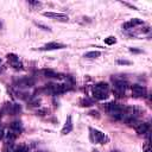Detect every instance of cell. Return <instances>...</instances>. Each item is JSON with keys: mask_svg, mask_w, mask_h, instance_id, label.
Wrapping results in <instances>:
<instances>
[{"mask_svg": "<svg viewBox=\"0 0 152 152\" xmlns=\"http://www.w3.org/2000/svg\"><path fill=\"white\" fill-rule=\"evenodd\" d=\"M108 90H109V87L106 82H99L91 88L93 96L96 100H106L108 97Z\"/></svg>", "mask_w": 152, "mask_h": 152, "instance_id": "1", "label": "cell"}, {"mask_svg": "<svg viewBox=\"0 0 152 152\" xmlns=\"http://www.w3.org/2000/svg\"><path fill=\"white\" fill-rule=\"evenodd\" d=\"M89 138H90V141L94 142V144L104 145V144H107L109 141L108 135H106L101 131L95 129V128H91V127H89Z\"/></svg>", "mask_w": 152, "mask_h": 152, "instance_id": "2", "label": "cell"}, {"mask_svg": "<svg viewBox=\"0 0 152 152\" xmlns=\"http://www.w3.org/2000/svg\"><path fill=\"white\" fill-rule=\"evenodd\" d=\"M44 17H48V18H51L53 20H57V21H68L69 20V17L64 13H56V12H44L43 13Z\"/></svg>", "mask_w": 152, "mask_h": 152, "instance_id": "3", "label": "cell"}, {"mask_svg": "<svg viewBox=\"0 0 152 152\" xmlns=\"http://www.w3.org/2000/svg\"><path fill=\"white\" fill-rule=\"evenodd\" d=\"M7 59H8L10 64H11V66H12L13 69H15V70H21V69H23V63L19 61V58H18L17 55H14V53H8V55H7Z\"/></svg>", "mask_w": 152, "mask_h": 152, "instance_id": "4", "label": "cell"}, {"mask_svg": "<svg viewBox=\"0 0 152 152\" xmlns=\"http://www.w3.org/2000/svg\"><path fill=\"white\" fill-rule=\"evenodd\" d=\"M64 48H66L65 44L57 43V42H51V43H48V44L43 45L42 48H39V50H42V51H51V50H59V49H64Z\"/></svg>", "mask_w": 152, "mask_h": 152, "instance_id": "5", "label": "cell"}, {"mask_svg": "<svg viewBox=\"0 0 152 152\" xmlns=\"http://www.w3.org/2000/svg\"><path fill=\"white\" fill-rule=\"evenodd\" d=\"M131 90H132V94L134 97H144V96H146V93H147L146 88L140 84H133Z\"/></svg>", "mask_w": 152, "mask_h": 152, "instance_id": "6", "label": "cell"}, {"mask_svg": "<svg viewBox=\"0 0 152 152\" xmlns=\"http://www.w3.org/2000/svg\"><path fill=\"white\" fill-rule=\"evenodd\" d=\"M132 126H133L134 131H135L138 134H145V133H147L148 129H150V125H148L147 122H137V121H135Z\"/></svg>", "mask_w": 152, "mask_h": 152, "instance_id": "7", "label": "cell"}, {"mask_svg": "<svg viewBox=\"0 0 152 152\" xmlns=\"http://www.w3.org/2000/svg\"><path fill=\"white\" fill-rule=\"evenodd\" d=\"M15 84L19 88H30V87L34 86V80L31 77H23V78H19L18 81H15Z\"/></svg>", "mask_w": 152, "mask_h": 152, "instance_id": "8", "label": "cell"}, {"mask_svg": "<svg viewBox=\"0 0 152 152\" xmlns=\"http://www.w3.org/2000/svg\"><path fill=\"white\" fill-rule=\"evenodd\" d=\"M142 24V19H139V18H133V19H129L128 21L122 24V28L124 30H131L138 25H141Z\"/></svg>", "mask_w": 152, "mask_h": 152, "instance_id": "9", "label": "cell"}, {"mask_svg": "<svg viewBox=\"0 0 152 152\" xmlns=\"http://www.w3.org/2000/svg\"><path fill=\"white\" fill-rule=\"evenodd\" d=\"M71 131H72V118H71V115H68V116H66V120H65V122H64V126H63V128H62V131H61V133H62L63 135H66V134H69Z\"/></svg>", "mask_w": 152, "mask_h": 152, "instance_id": "10", "label": "cell"}, {"mask_svg": "<svg viewBox=\"0 0 152 152\" xmlns=\"http://www.w3.org/2000/svg\"><path fill=\"white\" fill-rule=\"evenodd\" d=\"M5 109H6V112H7L8 114L14 115V114L20 113L21 107H20V104H18V103H7V104L5 106Z\"/></svg>", "mask_w": 152, "mask_h": 152, "instance_id": "11", "label": "cell"}, {"mask_svg": "<svg viewBox=\"0 0 152 152\" xmlns=\"http://www.w3.org/2000/svg\"><path fill=\"white\" fill-rule=\"evenodd\" d=\"M114 82V86H113V89L115 90H120V91H125L128 87V83L124 80H113Z\"/></svg>", "mask_w": 152, "mask_h": 152, "instance_id": "12", "label": "cell"}, {"mask_svg": "<svg viewBox=\"0 0 152 152\" xmlns=\"http://www.w3.org/2000/svg\"><path fill=\"white\" fill-rule=\"evenodd\" d=\"M10 129L12 132H14L15 134H20V132L23 131V125H21L20 121H13L10 126Z\"/></svg>", "mask_w": 152, "mask_h": 152, "instance_id": "13", "label": "cell"}, {"mask_svg": "<svg viewBox=\"0 0 152 152\" xmlns=\"http://www.w3.org/2000/svg\"><path fill=\"white\" fill-rule=\"evenodd\" d=\"M42 74H43V76L49 77V78H57V77H59L58 74H56L53 70H50V69H43Z\"/></svg>", "mask_w": 152, "mask_h": 152, "instance_id": "14", "label": "cell"}, {"mask_svg": "<svg viewBox=\"0 0 152 152\" xmlns=\"http://www.w3.org/2000/svg\"><path fill=\"white\" fill-rule=\"evenodd\" d=\"M100 56H101V52H100V51H89V52L84 53V56H83V57L93 59V58H97V57H100Z\"/></svg>", "mask_w": 152, "mask_h": 152, "instance_id": "15", "label": "cell"}, {"mask_svg": "<svg viewBox=\"0 0 152 152\" xmlns=\"http://www.w3.org/2000/svg\"><path fill=\"white\" fill-rule=\"evenodd\" d=\"M12 152H28V146H26L25 144H20L15 147H13Z\"/></svg>", "mask_w": 152, "mask_h": 152, "instance_id": "16", "label": "cell"}, {"mask_svg": "<svg viewBox=\"0 0 152 152\" xmlns=\"http://www.w3.org/2000/svg\"><path fill=\"white\" fill-rule=\"evenodd\" d=\"M93 103H94V101H93L91 99H89V97H84V99L81 100V104H82L83 107H89V106H91Z\"/></svg>", "mask_w": 152, "mask_h": 152, "instance_id": "17", "label": "cell"}, {"mask_svg": "<svg viewBox=\"0 0 152 152\" xmlns=\"http://www.w3.org/2000/svg\"><path fill=\"white\" fill-rule=\"evenodd\" d=\"M104 43H106L107 45H113V44L116 43V38H115L114 36H109V37L104 38Z\"/></svg>", "mask_w": 152, "mask_h": 152, "instance_id": "18", "label": "cell"}, {"mask_svg": "<svg viewBox=\"0 0 152 152\" xmlns=\"http://www.w3.org/2000/svg\"><path fill=\"white\" fill-rule=\"evenodd\" d=\"M39 103H40V100H39L38 97H34V99H32V100H30V101H28L30 107H38V106H39Z\"/></svg>", "mask_w": 152, "mask_h": 152, "instance_id": "19", "label": "cell"}, {"mask_svg": "<svg viewBox=\"0 0 152 152\" xmlns=\"http://www.w3.org/2000/svg\"><path fill=\"white\" fill-rule=\"evenodd\" d=\"M12 151H13V144L12 142H5L2 152H12Z\"/></svg>", "mask_w": 152, "mask_h": 152, "instance_id": "20", "label": "cell"}, {"mask_svg": "<svg viewBox=\"0 0 152 152\" xmlns=\"http://www.w3.org/2000/svg\"><path fill=\"white\" fill-rule=\"evenodd\" d=\"M34 24H36L38 27H40L42 30H44V31H51V28H50L48 25H44V24H42V23H38V21H34Z\"/></svg>", "mask_w": 152, "mask_h": 152, "instance_id": "21", "label": "cell"}, {"mask_svg": "<svg viewBox=\"0 0 152 152\" xmlns=\"http://www.w3.org/2000/svg\"><path fill=\"white\" fill-rule=\"evenodd\" d=\"M27 4H28V5H32V6H40V5H42L40 1H32V0H28Z\"/></svg>", "mask_w": 152, "mask_h": 152, "instance_id": "22", "label": "cell"}, {"mask_svg": "<svg viewBox=\"0 0 152 152\" xmlns=\"http://www.w3.org/2000/svg\"><path fill=\"white\" fill-rule=\"evenodd\" d=\"M118 64H126V65H129L131 64V62L129 61H126V59H118Z\"/></svg>", "mask_w": 152, "mask_h": 152, "instance_id": "23", "label": "cell"}, {"mask_svg": "<svg viewBox=\"0 0 152 152\" xmlns=\"http://www.w3.org/2000/svg\"><path fill=\"white\" fill-rule=\"evenodd\" d=\"M142 150H144L145 152H151V150H150V144H148V142H146V144L142 146Z\"/></svg>", "mask_w": 152, "mask_h": 152, "instance_id": "24", "label": "cell"}, {"mask_svg": "<svg viewBox=\"0 0 152 152\" xmlns=\"http://www.w3.org/2000/svg\"><path fill=\"white\" fill-rule=\"evenodd\" d=\"M89 114H90L91 116H95V118H99V116H100L97 110H90V112H89Z\"/></svg>", "mask_w": 152, "mask_h": 152, "instance_id": "25", "label": "cell"}, {"mask_svg": "<svg viewBox=\"0 0 152 152\" xmlns=\"http://www.w3.org/2000/svg\"><path fill=\"white\" fill-rule=\"evenodd\" d=\"M5 134H6L5 131H4L2 128H0V140H2V139L5 138Z\"/></svg>", "mask_w": 152, "mask_h": 152, "instance_id": "26", "label": "cell"}, {"mask_svg": "<svg viewBox=\"0 0 152 152\" xmlns=\"http://www.w3.org/2000/svg\"><path fill=\"white\" fill-rule=\"evenodd\" d=\"M129 51H131V52H134V53H139V52H141V50H137V49H132V48L129 49Z\"/></svg>", "mask_w": 152, "mask_h": 152, "instance_id": "27", "label": "cell"}, {"mask_svg": "<svg viewBox=\"0 0 152 152\" xmlns=\"http://www.w3.org/2000/svg\"><path fill=\"white\" fill-rule=\"evenodd\" d=\"M110 152H120V151H119V150H112Z\"/></svg>", "mask_w": 152, "mask_h": 152, "instance_id": "28", "label": "cell"}, {"mask_svg": "<svg viewBox=\"0 0 152 152\" xmlns=\"http://www.w3.org/2000/svg\"><path fill=\"white\" fill-rule=\"evenodd\" d=\"M0 26H1V23H0Z\"/></svg>", "mask_w": 152, "mask_h": 152, "instance_id": "29", "label": "cell"}, {"mask_svg": "<svg viewBox=\"0 0 152 152\" xmlns=\"http://www.w3.org/2000/svg\"><path fill=\"white\" fill-rule=\"evenodd\" d=\"M0 63H1V59H0Z\"/></svg>", "mask_w": 152, "mask_h": 152, "instance_id": "30", "label": "cell"}]
</instances>
